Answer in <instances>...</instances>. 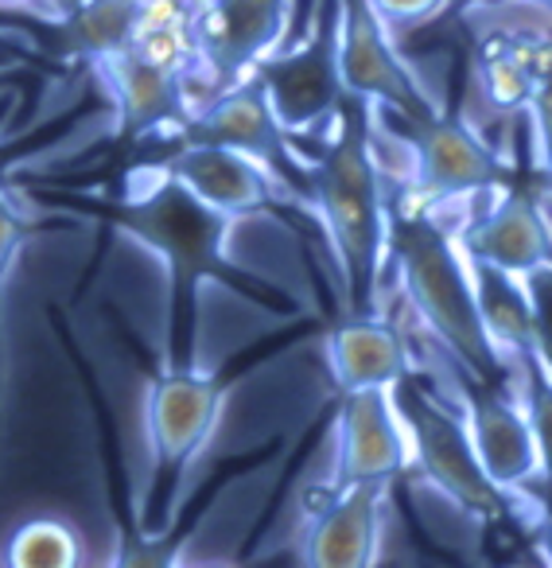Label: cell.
<instances>
[{
    "label": "cell",
    "mask_w": 552,
    "mask_h": 568,
    "mask_svg": "<svg viewBox=\"0 0 552 568\" xmlns=\"http://www.w3.org/2000/svg\"><path fill=\"white\" fill-rule=\"evenodd\" d=\"M405 420L389 405V389H350L343 394L339 413V475L335 487L401 475L405 459Z\"/></svg>",
    "instance_id": "cell-12"
},
{
    "label": "cell",
    "mask_w": 552,
    "mask_h": 568,
    "mask_svg": "<svg viewBox=\"0 0 552 568\" xmlns=\"http://www.w3.org/2000/svg\"><path fill=\"white\" fill-rule=\"evenodd\" d=\"M343 12V79L347 90L366 102H378L401 118L425 121L436 118L432 102L409 67L397 59V51L386 40V20L378 17L370 0H339Z\"/></svg>",
    "instance_id": "cell-7"
},
{
    "label": "cell",
    "mask_w": 552,
    "mask_h": 568,
    "mask_svg": "<svg viewBox=\"0 0 552 568\" xmlns=\"http://www.w3.org/2000/svg\"><path fill=\"white\" fill-rule=\"evenodd\" d=\"M378 17L386 24H417V20H428L443 0H370Z\"/></svg>",
    "instance_id": "cell-23"
},
{
    "label": "cell",
    "mask_w": 552,
    "mask_h": 568,
    "mask_svg": "<svg viewBox=\"0 0 552 568\" xmlns=\"http://www.w3.org/2000/svg\"><path fill=\"white\" fill-rule=\"evenodd\" d=\"M316 211L339 257L347 304L366 312L374 304L386 250V211L370 156V102L358 94H347L335 118V136L316 164Z\"/></svg>",
    "instance_id": "cell-2"
},
{
    "label": "cell",
    "mask_w": 552,
    "mask_h": 568,
    "mask_svg": "<svg viewBox=\"0 0 552 568\" xmlns=\"http://www.w3.org/2000/svg\"><path fill=\"white\" fill-rule=\"evenodd\" d=\"M222 409V382L198 378L191 371H167L152 382L149 397V436L156 456V490L164 495L187 456L206 440Z\"/></svg>",
    "instance_id": "cell-10"
},
{
    "label": "cell",
    "mask_w": 552,
    "mask_h": 568,
    "mask_svg": "<svg viewBox=\"0 0 552 568\" xmlns=\"http://www.w3.org/2000/svg\"><path fill=\"white\" fill-rule=\"evenodd\" d=\"M149 4L152 0H82L63 24L51 28L48 40L59 59L102 63L133 48L149 17Z\"/></svg>",
    "instance_id": "cell-18"
},
{
    "label": "cell",
    "mask_w": 552,
    "mask_h": 568,
    "mask_svg": "<svg viewBox=\"0 0 552 568\" xmlns=\"http://www.w3.org/2000/svg\"><path fill=\"white\" fill-rule=\"evenodd\" d=\"M293 0H206L191 17L198 59L214 71L222 87H234L245 71L268 59L285 32Z\"/></svg>",
    "instance_id": "cell-9"
},
{
    "label": "cell",
    "mask_w": 552,
    "mask_h": 568,
    "mask_svg": "<svg viewBox=\"0 0 552 568\" xmlns=\"http://www.w3.org/2000/svg\"><path fill=\"white\" fill-rule=\"evenodd\" d=\"M521 374H525V413L533 420L536 448H541V475L552 503V374L541 363L521 366Z\"/></svg>",
    "instance_id": "cell-21"
},
{
    "label": "cell",
    "mask_w": 552,
    "mask_h": 568,
    "mask_svg": "<svg viewBox=\"0 0 552 568\" xmlns=\"http://www.w3.org/2000/svg\"><path fill=\"white\" fill-rule=\"evenodd\" d=\"M98 211L164 257L167 276H172V327H167V366L172 371H191L195 288L203 281H222L253 301H280L268 284L253 281L249 273H242L222 257L229 214L203 203L172 172H164L144 191H129L125 199H105Z\"/></svg>",
    "instance_id": "cell-1"
},
{
    "label": "cell",
    "mask_w": 552,
    "mask_h": 568,
    "mask_svg": "<svg viewBox=\"0 0 552 568\" xmlns=\"http://www.w3.org/2000/svg\"><path fill=\"white\" fill-rule=\"evenodd\" d=\"M463 253L471 261H487L513 276H525L529 268L552 261V234L525 191H505L494 211L482 214L463 234Z\"/></svg>",
    "instance_id": "cell-16"
},
{
    "label": "cell",
    "mask_w": 552,
    "mask_h": 568,
    "mask_svg": "<svg viewBox=\"0 0 552 568\" xmlns=\"http://www.w3.org/2000/svg\"><path fill=\"white\" fill-rule=\"evenodd\" d=\"M9 565L71 568V565H79V537H74L63 521H28L9 541Z\"/></svg>",
    "instance_id": "cell-20"
},
{
    "label": "cell",
    "mask_w": 552,
    "mask_h": 568,
    "mask_svg": "<svg viewBox=\"0 0 552 568\" xmlns=\"http://www.w3.org/2000/svg\"><path fill=\"white\" fill-rule=\"evenodd\" d=\"M98 71L105 74L113 102H117L121 141H141V136H152L160 129H183L195 118L187 105L183 71L144 55L141 48L102 59Z\"/></svg>",
    "instance_id": "cell-11"
},
{
    "label": "cell",
    "mask_w": 552,
    "mask_h": 568,
    "mask_svg": "<svg viewBox=\"0 0 552 568\" xmlns=\"http://www.w3.org/2000/svg\"><path fill=\"white\" fill-rule=\"evenodd\" d=\"M393 253L409 304L428 324V332L459 358L474 382L498 386L505 374V355L494 347L482 320L479 288H474L471 257H459L440 226L428 214H393L389 219Z\"/></svg>",
    "instance_id": "cell-3"
},
{
    "label": "cell",
    "mask_w": 552,
    "mask_h": 568,
    "mask_svg": "<svg viewBox=\"0 0 552 568\" xmlns=\"http://www.w3.org/2000/svg\"><path fill=\"white\" fill-rule=\"evenodd\" d=\"M529 296V308H533V324H536V351H541V366L552 374V261L529 268L521 276Z\"/></svg>",
    "instance_id": "cell-22"
},
{
    "label": "cell",
    "mask_w": 552,
    "mask_h": 568,
    "mask_svg": "<svg viewBox=\"0 0 552 568\" xmlns=\"http://www.w3.org/2000/svg\"><path fill=\"white\" fill-rule=\"evenodd\" d=\"M183 141H211L257 160L273 180H285L316 211V168H300L288 144V129L268 105L257 82H237L203 105L180 129Z\"/></svg>",
    "instance_id": "cell-6"
},
{
    "label": "cell",
    "mask_w": 552,
    "mask_h": 568,
    "mask_svg": "<svg viewBox=\"0 0 552 568\" xmlns=\"http://www.w3.org/2000/svg\"><path fill=\"white\" fill-rule=\"evenodd\" d=\"M386 479L350 483L311 521L304 541V565L311 568H366L378 552V510Z\"/></svg>",
    "instance_id": "cell-13"
},
{
    "label": "cell",
    "mask_w": 552,
    "mask_h": 568,
    "mask_svg": "<svg viewBox=\"0 0 552 568\" xmlns=\"http://www.w3.org/2000/svg\"><path fill=\"white\" fill-rule=\"evenodd\" d=\"M253 82L265 90L268 105L288 129V136L311 133L324 121H335L347 102V79H343V12H319L316 32L288 55H268L253 67Z\"/></svg>",
    "instance_id": "cell-4"
},
{
    "label": "cell",
    "mask_w": 552,
    "mask_h": 568,
    "mask_svg": "<svg viewBox=\"0 0 552 568\" xmlns=\"http://www.w3.org/2000/svg\"><path fill=\"white\" fill-rule=\"evenodd\" d=\"M397 413H401L420 467H425L428 483H432L436 490H443L451 503L463 506L474 518H494V514H502L505 490L498 487L487 475V467H482L471 425L451 417V413L412 378H405L401 386H397Z\"/></svg>",
    "instance_id": "cell-5"
},
{
    "label": "cell",
    "mask_w": 552,
    "mask_h": 568,
    "mask_svg": "<svg viewBox=\"0 0 552 568\" xmlns=\"http://www.w3.org/2000/svg\"><path fill=\"white\" fill-rule=\"evenodd\" d=\"M529 4H541V9H552V0H529Z\"/></svg>",
    "instance_id": "cell-26"
},
{
    "label": "cell",
    "mask_w": 552,
    "mask_h": 568,
    "mask_svg": "<svg viewBox=\"0 0 552 568\" xmlns=\"http://www.w3.org/2000/svg\"><path fill=\"white\" fill-rule=\"evenodd\" d=\"M467 425H471L482 467L502 490L525 487L541 471V448H536L529 413L513 409L487 382H479L467 397Z\"/></svg>",
    "instance_id": "cell-14"
},
{
    "label": "cell",
    "mask_w": 552,
    "mask_h": 568,
    "mask_svg": "<svg viewBox=\"0 0 552 568\" xmlns=\"http://www.w3.org/2000/svg\"><path fill=\"white\" fill-rule=\"evenodd\" d=\"M401 118V113H397ZM417 156V191L425 199H451L487 191L505 180L502 160L463 118H401Z\"/></svg>",
    "instance_id": "cell-8"
},
{
    "label": "cell",
    "mask_w": 552,
    "mask_h": 568,
    "mask_svg": "<svg viewBox=\"0 0 552 568\" xmlns=\"http://www.w3.org/2000/svg\"><path fill=\"white\" fill-rule=\"evenodd\" d=\"M164 172L183 180L203 203H211L214 211L229 214V219L253 214L268 203V172L257 160L242 156L226 144L183 141L180 136V152L164 160Z\"/></svg>",
    "instance_id": "cell-15"
},
{
    "label": "cell",
    "mask_w": 552,
    "mask_h": 568,
    "mask_svg": "<svg viewBox=\"0 0 552 568\" xmlns=\"http://www.w3.org/2000/svg\"><path fill=\"white\" fill-rule=\"evenodd\" d=\"M471 268H474V288H479L482 320H487V332L494 339V347L505 358H513L518 366L541 363L525 284H513V273L487 265V261H471Z\"/></svg>",
    "instance_id": "cell-19"
},
{
    "label": "cell",
    "mask_w": 552,
    "mask_h": 568,
    "mask_svg": "<svg viewBox=\"0 0 552 568\" xmlns=\"http://www.w3.org/2000/svg\"><path fill=\"white\" fill-rule=\"evenodd\" d=\"M9 4H12V0H9Z\"/></svg>",
    "instance_id": "cell-27"
},
{
    "label": "cell",
    "mask_w": 552,
    "mask_h": 568,
    "mask_svg": "<svg viewBox=\"0 0 552 568\" xmlns=\"http://www.w3.org/2000/svg\"><path fill=\"white\" fill-rule=\"evenodd\" d=\"M544 560L552 565V503H549V518H544Z\"/></svg>",
    "instance_id": "cell-25"
},
{
    "label": "cell",
    "mask_w": 552,
    "mask_h": 568,
    "mask_svg": "<svg viewBox=\"0 0 552 568\" xmlns=\"http://www.w3.org/2000/svg\"><path fill=\"white\" fill-rule=\"evenodd\" d=\"M327 363H331L335 386L350 389H397L409 378V351L393 324L370 316L343 320L327 335Z\"/></svg>",
    "instance_id": "cell-17"
},
{
    "label": "cell",
    "mask_w": 552,
    "mask_h": 568,
    "mask_svg": "<svg viewBox=\"0 0 552 568\" xmlns=\"http://www.w3.org/2000/svg\"><path fill=\"white\" fill-rule=\"evenodd\" d=\"M536 121V136H541V160H544V172L552 180V82H544V90L536 94V102L529 105Z\"/></svg>",
    "instance_id": "cell-24"
}]
</instances>
